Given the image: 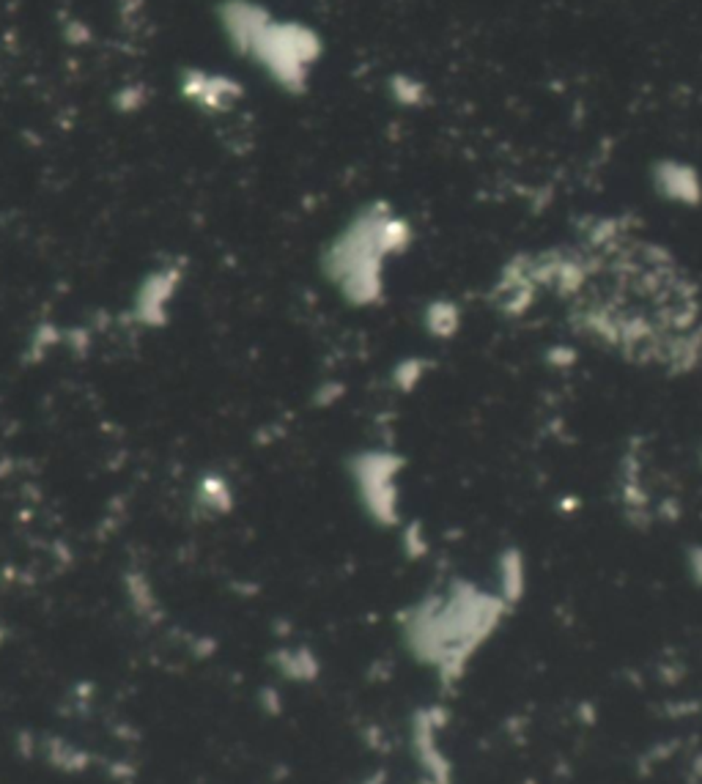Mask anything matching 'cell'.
Returning <instances> with one entry per match:
<instances>
[{"mask_svg": "<svg viewBox=\"0 0 702 784\" xmlns=\"http://www.w3.org/2000/svg\"><path fill=\"white\" fill-rule=\"evenodd\" d=\"M571 329L631 365L691 371L702 359V294L656 239L604 219L527 269Z\"/></svg>", "mask_w": 702, "mask_h": 784, "instance_id": "1", "label": "cell"}]
</instances>
